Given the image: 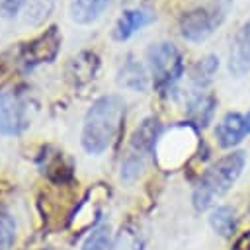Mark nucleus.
Segmentation results:
<instances>
[{
	"label": "nucleus",
	"mask_w": 250,
	"mask_h": 250,
	"mask_svg": "<svg viewBox=\"0 0 250 250\" xmlns=\"http://www.w3.org/2000/svg\"><path fill=\"white\" fill-rule=\"evenodd\" d=\"M113 0H70L68 14L70 20L78 25H88L96 21L111 4Z\"/></svg>",
	"instance_id": "nucleus-13"
},
{
	"label": "nucleus",
	"mask_w": 250,
	"mask_h": 250,
	"mask_svg": "<svg viewBox=\"0 0 250 250\" xmlns=\"http://www.w3.org/2000/svg\"><path fill=\"white\" fill-rule=\"evenodd\" d=\"M248 213H250V207H248Z\"/></svg>",
	"instance_id": "nucleus-26"
},
{
	"label": "nucleus",
	"mask_w": 250,
	"mask_h": 250,
	"mask_svg": "<svg viewBox=\"0 0 250 250\" xmlns=\"http://www.w3.org/2000/svg\"><path fill=\"white\" fill-rule=\"evenodd\" d=\"M100 68V57L92 51H82L78 57H74L66 68V74L74 80V84H86L94 80Z\"/></svg>",
	"instance_id": "nucleus-14"
},
{
	"label": "nucleus",
	"mask_w": 250,
	"mask_h": 250,
	"mask_svg": "<svg viewBox=\"0 0 250 250\" xmlns=\"http://www.w3.org/2000/svg\"><path fill=\"white\" fill-rule=\"evenodd\" d=\"M16 240V221L8 211H0V250H10Z\"/></svg>",
	"instance_id": "nucleus-20"
},
{
	"label": "nucleus",
	"mask_w": 250,
	"mask_h": 250,
	"mask_svg": "<svg viewBox=\"0 0 250 250\" xmlns=\"http://www.w3.org/2000/svg\"><path fill=\"white\" fill-rule=\"evenodd\" d=\"M209 225L217 234H221L225 238L230 236L234 232V229H236V213H234V209L229 207V205L215 207L211 211V215H209Z\"/></svg>",
	"instance_id": "nucleus-15"
},
{
	"label": "nucleus",
	"mask_w": 250,
	"mask_h": 250,
	"mask_svg": "<svg viewBox=\"0 0 250 250\" xmlns=\"http://www.w3.org/2000/svg\"><path fill=\"white\" fill-rule=\"evenodd\" d=\"M123 113H125V102L117 94H105L94 100L82 121V133H80L82 148L92 156L105 152L119 131Z\"/></svg>",
	"instance_id": "nucleus-1"
},
{
	"label": "nucleus",
	"mask_w": 250,
	"mask_h": 250,
	"mask_svg": "<svg viewBox=\"0 0 250 250\" xmlns=\"http://www.w3.org/2000/svg\"><path fill=\"white\" fill-rule=\"evenodd\" d=\"M219 70V59L215 55H207L203 59H199L193 68H191V84L193 90H203L215 76V72Z\"/></svg>",
	"instance_id": "nucleus-16"
},
{
	"label": "nucleus",
	"mask_w": 250,
	"mask_h": 250,
	"mask_svg": "<svg viewBox=\"0 0 250 250\" xmlns=\"http://www.w3.org/2000/svg\"><path fill=\"white\" fill-rule=\"evenodd\" d=\"M230 250H250V230L242 232V234L234 240V244H232Z\"/></svg>",
	"instance_id": "nucleus-23"
},
{
	"label": "nucleus",
	"mask_w": 250,
	"mask_h": 250,
	"mask_svg": "<svg viewBox=\"0 0 250 250\" xmlns=\"http://www.w3.org/2000/svg\"><path fill=\"white\" fill-rule=\"evenodd\" d=\"M61 45H62V33L59 25H49L33 39L21 43L18 49V62L21 64V70L31 72L39 64L53 62L61 53Z\"/></svg>",
	"instance_id": "nucleus-4"
},
{
	"label": "nucleus",
	"mask_w": 250,
	"mask_h": 250,
	"mask_svg": "<svg viewBox=\"0 0 250 250\" xmlns=\"http://www.w3.org/2000/svg\"><path fill=\"white\" fill-rule=\"evenodd\" d=\"M109 248V225L100 223L92 229L88 238L82 244V250H107Z\"/></svg>",
	"instance_id": "nucleus-18"
},
{
	"label": "nucleus",
	"mask_w": 250,
	"mask_h": 250,
	"mask_svg": "<svg viewBox=\"0 0 250 250\" xmlns=\"http://www.w3.org/2000/svg\"><path fill=\"white\" fill-rule=\"evenodd\" d=\"M25 6H27V0H0V18L14 20Z\"/></svg>",
	"instance_id": "nucleus-22"
},
{
	"label": "nucleus",
	"mask_w": 250,
	"mask_h": 250,
	"mask_svg": "<svg viewBox=\"0 0 250 250\" xmlns=\"http://www.w3.org/2000/svg\"><path fill=\"white\" fill-rule=\"evenodd\" d=\"M55 6V0H27V6H25V20L31 23V25H37L41 23L53 10Z\"/></svg>",
	"instance_id": "nucleus-19"
},
{
	"label": "nucleus",
	"mask_w": 250,
	"mask_h": 250,
	"mask_svg": "<svg viewBox=\"0 0 250 250\" xmlns=\"http://www.w3.org/2000/svg\"><path fill=\"white\" fill-rule=\"evenodd\" d=\"M244 121H246V131H248V135H250V111L244 115Z\"/></svg>",
	"instance_id": "nucleus-24"
},
{
	"label": "nucleus",
	"mask_w": 250,
	"mask_h": 250,
	"mask_svg": "<svg viewBox=\"0 0 250 250\" xmlns=\"http://www.w3.org/2000/svg\"><path fill=\"white\" fill-rule=\"evenodd\" d=\"M117 84L121 88L133 90V92H145L148 86V76L145 66L133 59V55H127L123 64L117 70Z\"/></svg>",
	"instance_id": "nucleus-12"
},
{
	"label": "nucleus",
	"mask_w": 250,
	"mask_h": 250,
	"mask_svg": "<svg viewBox=\"0 0 250 250\" xmlns=\"http://www.w3.org/2000/svg\"><path fill=\"white\" fill-rule=\"evenodd\" d=\"M223 14L219 8H193L180 18V35L189 43L205 41L221 23Z\"/></svg>",
	"instance_id": "nucleus-6"
},
{
	"label": "nucleus",
	"mask_w": 250,
	"mask_h": 250,
	"mask_svg": "<svg viewBox=\"0 0 250 250\" xmlns=\"http://www.w3.org/2000/svg\"><path fill=\"white\" fill-rule=\"evenodd\" d=\"M47 250H53V248H47Z\"/></svg>",
	"instance_id": "nucleus-25"
},
{
	"label": "nucleus",
	"mask_w": 250,
	"mask_h": 250,
	"mask_svg": "<svg viewBox=\"0 0 250 250\" xmlns=\"http://www.w3.org/2000/svg\"><path fill=\"white\" fill-rule=\"evenodd\" d=\"M31 125V102L21 90L0 92V135L16 137Z\"/></svg>",
	"instance_id": "nucleus-5"
},
{
	"label": "nucleus",
	"mask_w": 250,
	"mask_h": 250,
	"mask_svg": "<svg viewBox=\"0 0 250 250\" xmlns=\"http://www.w3.org/2000/svg\"><path fill=\"white\" fill-rule=\"evenodd\" d=\"M146 64H148L152 84L158 94L170 96L172 92H176V86L186 72V66H184L182 53L178 51L174 43L160 41V43L148 45Z\"/></svg>",
	"instance_id": "nucleus-3"
},
{
	"label": "nucleus",
	"mask_w": 250,
	"mask_h": 250,
	"mask_svg": "<svg viewBox=\"0 0 250 250\" xmlns=\"http://www.w3.org/2000/svg\"><path fill=\"white\" fill-rule=\"evenodd\" d=\"M229 72L234 78L250 72V18L238 27L229 49Z\"/></svg>",
	"instance_id": "nucleus-8"
},
{
	"label": "nucleus",
	"mask_w": 250,
	"mask_h": 250,
	"mask_svg": "<svg viewBox=\"0 0 250 250\" xmlns=\"http://www.w3.org/2000/svg\"><path fill=\"white\" fill-rule=\"evenodd\" d=\"M150 21H154L152 10H148V8H129L117 18V21L111 29V37L115 41L123 43L127 39H131L137 31H141L145 25H148Z\"/></svg>",
	"instance_id": "nucleus-9"
},
{
	"label": "nucleus",
	"mask_w": 250,
	"mask_h": 250,
	"mask_svg": "<svg viewBox=\"0 0 250 250\" xmlns=\"http://www.w3.org/2000/svg\"><path fill=\"white\" fill-rule=\"evenodd\" d=\"M141 240H139V234L133 232V230H121L119 238H117V244H115V250H141Z\"/></svg>",
	"instance_id": "nucleus-21"
},
{
	"label": "nucleus",
	"mask_w": 250,
	"mask_h": 250,
	"mask_svg": "<svg viewBox=\"0 0 250 250\" xmlns=\"http://www.w3.org/2000/svg\"><path fill=\"white\" fill-rule=\"evenodd\" d=\"M244 135H248L246 131V121H244V115H240L238 111H229L221 117V121L217 123V129H215V137H217V143L219 146L223 148H232L236 146Z\"/></svg>",
	"instance_id": "nucleus-10"
},
{
	"label": "nucleus",
	"mask_w": 250,
	"mask_h": 250,
	"mask_svg": "<svg viewBox=\"0 0 250 250\" xmlns=\"http://www.w3.org/2000/svg\"><path fill=\"white\" fill-rule=\"evenodd\" d=\"M72 170H74V166H72V162L62 154V152H55L53 154V158H49V162L45 164V174L53 180V182H66V180H70L72 178Z\"/></svg>",
	"instance_id": "nucleus-17"
},
{
	"label": "nucleus",
	"mask_w": 250,
	"mask_h": 250,
	"mask_svg": "<svg viewBox=\"0 0 250 250\" xmlns=\"http://www.w3.org/2000/svg\"><path fill=\"white\" fill-rule=\"evenodd\" d=\"M217 107V100L203 92V90H193V94L189 96L188 104H186V111H188V123L193 125L195 129H203L207 127V123L213 119Z\"/></svg>",
	"instance_id": "nucleus-11"
},
{
	"label": "nucleus",
	"mask_w": 250,
	"mask_h": 250,
	"mask_svg": "<svg viewBox=\"0 0 250 250\" xmlns=\"http://www.w3.org/2000/svg\"><path fill=\"white\" fill-rule=\"evenodd\" d=\"M158 137H160V123H158V119L156 117H146L135 129V133L131 135L127 156L145 162V158L154 152L156 143H158Z\"/></svg>",
	"instance_id": "nucleus-7"
},
{
	"label": "nucleus",
	"mask_w": 250,
	"mask_h": 250,
	"mask_svg": "<svg viewBox=\"0 0 250 250\" xmlns=\"http://www.w3.org/2000/svg\"><path fill=\"white\" fill-rule=\"evenodd\" d=\"M244 164H246V152H242V150H232V152L225 154L223 158H219L217 162H213L203 172V176L199 178V182L193 189V195H191L193 207L197 211H203L215 199L225 195L234 186L238 176L242 174Z\"/></svg>",
	"instance_id": "nucleus-2"
}]
</instances>
